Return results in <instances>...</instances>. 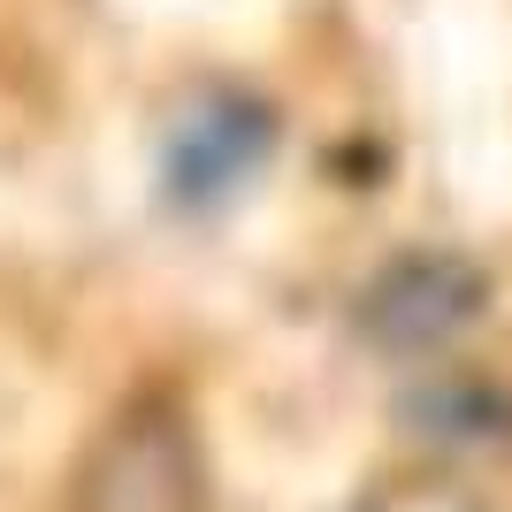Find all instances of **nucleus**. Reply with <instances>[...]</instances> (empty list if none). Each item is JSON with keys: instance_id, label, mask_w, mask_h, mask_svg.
<instances>
[{"instance_id": "20e7f679", "label": "nucleus", "mask_w": 512, "mask_h": 512, "mask_svg": "<svg viewBox=\"0 0 512 512\" xmlns=\"http://www.w3.org/2000/svg\"><path fill=\"white\" fill-rule=\"evenodd\" d=\"M360 512H490V497H474L467 482L413 474V482H383L375 497H360Z\"/></svg>"}, {"instance_id": "f03ea898", "label": "nucleus", "mask_w": 512, "mask_h": 512, "mask_svg": "<svg viewBox=\"0 0 512 512\" xmlns=\"http://www.w3.org/2000/svg\"><path fill=\"white\" fill-rule=\"evenodd\" d=\"M268 153H276V115L253 92L214 85L192 107H176L169 138H161V192L184 214H207L245 192L268 169Z\"/></svg>"}, {"instance_id": "f257e3e1", "label": "nucleus", "mask_w": 512, "mask_h": 512, "mask_svg": "<svg viewBox=\"0 0 512 512\" xmlns=\"http://www.w3.org/2000/svg\"><path fill=\"white\" fill-rule=\"evenodd\" d=\"M69 512H199V444L169 398H138L100 428Z\"/></svg>"}, {"instance_id": "7ed1b4c3", "label": "nucleus", "mask_w": 512, "mask_h": 512, "mask_svg": "<svg viewBox=\"0 0 512 512\" xmlns=\"http://www.w3.org/2000/svg\"><path fill=\"white\" fill-rule=\"evenodd\" d=\"M474 314H482V276L451 253H413L367 291V329L390 352H428L451 329H467Z\"/></svg>"}]
</instances>
